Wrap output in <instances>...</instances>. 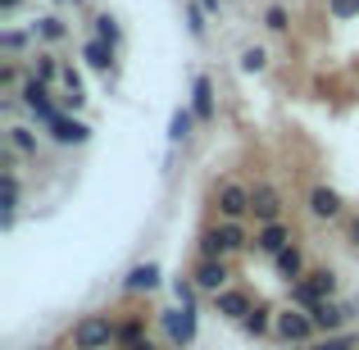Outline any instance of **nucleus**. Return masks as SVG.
I'll return each mask as SVG.
<instances>
[{
    "instance_id": "c9c22d12",
    "label": "nucleus",
    "mask_w": 359,
    "mask_h": 350,
    "mask_svg": "<svg viewBox=\"0 0 359 350\" xmlns=\"http://www.w3.org/2000/svg\"><path fill=\"white\" fill-rule=\"evenodd\" d=\"M196 5H201L210 18H219V14H223V0H196Z\"/></svg>"
},
{
    "instance_id": "20e7f679",
    "label": "nucleus",
    "mask_w": 359,
    "mask_h": 350,
    "mask_svg": "<svg viewBox=\"0 0 359 350\" xmlns=\"http://www.w3.org/2000/svg\"><path fill=\"white\" fill-rule=\"evenodd\" d=\"M214 210H219V219L245 223L250 219V187L237 182V177H223V182L214 187Z\"/></svg>"
},
{
    "instance_id": "1a4fd4ad",
    "label": "nucleus",
    "mask_w": 359,
    "mask_h": 350,
    "mask_svg": "<svg viewBox=\"0 0 359 350\" xmlns=\"http://www.w3.org/2000/svg\"><path fill=\"white\" fill-rule=\"evenodd\" d=\"M191 282H196L201 291H210V296L228 291V282H232L228 260H201V264H196V273H191Z\"/></svg>"
},
{
    "instance_id": "a211bd4d",
    "label": "nucleus",
    "mask_w": 359,
    "mask_h": 350,
    "mask_svg": "<svg viewBox=\"0 0 359 350\" xmlns=\"http://www.w3.org/2000/svg\"><path fill=\"white\" fill-rule=\"evenodd\" d=\"M5 146L14 150V155H23V159H36V155H41V137H36L32 128H23V123L5 128Z\"/></svg>"
},
{
    "instance_id": "f257e3e1",
    "label": "nucleus",
    "mask_w": 359,
    "mask_h": 350,
    "mask_svg": "<svg viewBox=\"0 0 359 350\" xmlns=\"http://www.w3.org/2000/svg\"><path fill=\"white\" fill-rule=\"evenodd\" d=\"M73 350H109L118 346V323L109 314H82L78 323H73Z\"/></svg>"
},
{
    "instance_id": "c756f323",
    "label": "nucleus",
    "mask_w": 359,
    "mask_h": 350,
    "mask_svg": "<svg viewBox=\"0 0 359 350\" xmlns=\"http://www.w3.org/2000/svg\"><path fill=\"white\" fill-rule=\"evenodd\" d=\"M355 346H359V337H355V332H337V337H318V342L296 346V350H355Z\"/></svg>"
},
{
    "instance_id": "a878e982",
    "label": "nucleus",
    "mask_w": 359,
    "mask_h": 350,
    "mask_svg": "<svg viewBox=\"0 0 359 350\" xmlns=\"http://www.w3.org/2000/svg\"><path fill=\"white\" fill-rule=\"evenodd\" d=\"M32 41H36L32 27H27V32H23V27H5V32H0V51H5V55H23Z\"/></svg>"
},
{
    "instance_id": "f704fd0d",
    "label": "nucleus",
    "mask_w": 359,
    "mask_h": 350,
    "mask_svg": "<svg viewBox=\"0 0 359 350\" xmlns=\"http://www.w3.org/2000/svg\"><path fill=\"white\" fill-rule=\"evenodd\" d=\"M196 250H201V260H223V250H219V236H214V228H205V232H201V245H196Z\"/></svg>"
},
{
    "instance_id": "e433bc0d",
    "label": "nucleus",
    "mask_w": 359,
    "mask_h": 350,
    "mask_svg": "<svg viewBox=\"0 0 359 350\" xmlns=\"http://www.w3.org/2000/svg\"><path fill=\"white\" fill-rule=\"evenodd\" d=\"M346 236H351V245H359V219L346 223Z\"/></svg>"
},
{
    "instance_id": "6ab92c4d",
    "label": "nucleus",
    "mask_w": 359,
    "mask_h": 350,
    "mask_svg": "<svg viewBox=\"0 0 359 350\" xmlns=\"http://www.w3.org/2000/svg\"><path fill=\"white\" fill-rule=\"evenodd\" d=\"M155 287H159V264L155 260L128 269V278H123V291H128V296H141V291H155Z\"/></svg>"
},
{
    "instance_id": "ddd939ff",
    "label": "nucleus",
    "mask_w": 359,
    "mask_h": 350,
    "mask_svg": "<svg viewBox=\"0 0 359 350\" xmlns=\"http://www.w3.org/2000/svg\"><path fill=\"white\" fill-rule=\"evenodd\" d=\"M214 236H219L223 260H228V255H241V250H250V245H255V236L245 232V223H232V219H219V223H214Z\"/></svg>"
},
{
    "instance_id": "b1692460",
    "label": "nucleus",
    "mask_w": 359,
    "mask_h": 350,
    "mask_svg": "<svg viewBox=\"0 0 359 350\" xmlns=\"http://www.w3.org/2000/svg\"><path fill=\"white\" fill-rule=\"evenodd\" d=\"M305 282L318 291V300H337V287H341L332 269H309V273H305Z\"/></svg>"
},
{
    "instance_id": "7ed1b4c3",
    "label": "nucleus",
    "mask_w": 359,
    "mask_h": 350,
    "mask_svg": "<svg viewBox=\"0 0 359 350\" xmlns=\"http://www.w3.org/2000/svg\"><path fill=\"white\" fill-rule=\"evenodd\" d=\"M273 337H278V342H287L291 350H296V346H309V342H314V337H318V328H314V318H309V309L287 305V309H278Z\"/></svg>"
},
{
    "instance_id": "f8f14e48",
    "label": "nucleus",
    "mask_w": 359,
    "mask_h": 350,
    "mask_svg": "<svg viewBox=\"0 0 359 350\" xmlns=\"http://www.w3.org/2000/svg\"><path fill=\"white\" fill-rule=\"evenodd\" d=\"M114 60H118V51L109 41H100V36H87V41H82V64H87L91 73L114 78Z\"/></svg>"
},
{
    "instance_id": "72a5a7b5",
    "label": "nucleus",
    "mask_w": 359,
    "mask_h": 350,
    "mask_svg": "<svg viewBox=\"0 0 359 350\" xmlns=\"http://www.w3.org/2000/svg\"><path fill=\"white\" fill-rule=\"evenodd\" d=\"M173 296H177V305L196 309V296H201V287H196L191 278H173Z\"/></svg>"
},
{
    "instance_id": "5701e85b",
    "label": "nucleus",
    "mask_w": 359,
    "mask_h": 350,
    "mask_svg": "<svg viewBox=\"0 0 359 350\" xmlns=\"http://www.w3.org/2000/svg\"><path fill=\"white\" fill-rule=\"evenodd\" d=\"M64 69H69V64H60V60H55L50 51H41V55L32 60V78H41L46 87H55V82H64Z\"/></svg>"
},
{
    "instance_id": "c85d7f7f",
    "label": "nucleus",
    "mask_w": 359,
    "mask_h": 350,
    "mask_svg": "<svg viewBox=\"0 0 359 350\" xmlns=\"http://www.w3.org/2000/svg\"><path fill=\"white\" fill-rule=\"evenodd\" d=\"M237 69L250 73V78H255V73H264V69H269V51H264V46H245L241 60H237Z\"/></svg>"
},
{
    "instance_id": "6e6552de",
    "label": "nucleus",
    "mask_w": 359,
    "mask_h": 350,
    "mask_svg": "<svg viewBox=\"0 0 359 350\" xmlns=\"http://www.w3.org/2000/svg\"><path fill=\"white\" fill-rule=\"evenodd\" d=\"M309 318H314V328L323 337H337V332H346V323H351V309H346L341 300H318V305L309 309Z\"/></svg>"
},
{
    "instance_id": "9b49d317",
    "label": "nucleus",
    "mask_w": 359,
    "mask_h": 350,
    "mask_svg": "<svg viewBox=\"0 0 359 350\" xmlns=\"http://www.w3.org/2000/svg\"><path fill=\"white\" fill-rule=\"evenodd\" d=\"M305 205H309V214H314V219H341V214H346V201H341V191H332L327 182L309 187Z\"/></svg>"
},
{
    "instance_id": "58836bf2",
    "label": "nucleus",
    "mask_w": 359,
    "mask_h": 350,
    "mask_svg": "<svg viewBox=\"0 0 359 350\" xmlns=\"http://www.w3.org/2000/svg\"><path fill=\"white\" fill-rule=\"evenodd\" d=\"M132 350H155V342H141V346H132Z\"/></svg>"
},
{
    "instance_id": "7c9ffc66",
    "label": "nucleus",
    "mask_w": 359,
    "mask_h": 350,
    "mask_svg": "<svg viewBox=\"0 0 359 350\" xmlns=\"http://www.w3.org/2000/svg\"><path fill=\"white\" fill-rule=\"evenodd\" d=\"M291 305H296V309H314V305H318V291L309 287L305 278H300V282H291Z\"/></svg>"
},
{
    "instance_id": "9d476101",
    "label": "nucleus",
    "mask_w": 359,
    "mask_h": 350,
    "mask_svg": "<svg viewBox=\"0 0 359 350\" xmlns=\"http://www.w3.org/2000/svg\"><path fill=\"white\" fill-rule=\"evenodd\" d=\"M191 109H196L201 123L219 119V96H214V78H210V73H196V78H191Z\"/></svg>"
},
{
    "instance_id": "2f4dec72",
    "label": "nucleus",
    "mask_w": 359,
    "mask_h": 350,
    "mask_svg": "<svg viewBox=\"0 0 359 350\" xmlns=\"http://www.w3.org/2000/svg\"><path fill=\"white\" fill-rule=\"evenodd\" d=\"M327 18L332 23H351V18H359V0H327Z\"/></svg>"
},
{
    "instance_id": "f03ea898",
    "label": "nucleus",
    "mask_w": 359,
    "mask_h": 350,
    "mask_svg": "<svg viewBox=\"0 0 359 350\" xmlns=\"http://www.w3.org/2000/svg\"><path fill=\"white\" fill-rule=\"evenodd\" d=\"M18 105L32 114V123H41V128H50V123H60V119H64V105L50 96V87H46L41 78H32V73H27L23 91H18Z\"/></svg>"
},
{
    "instance_id": "4c0bfd02",
    "label": "nucleus",
    "mask_w": 359,
    "mask_h": 350,
    "mask_svg": "<svg viewBox=\"0 0 359 350\" xmlns=\"http://www.w3.org/2000/svg\"><path fill=\"white\" fill-rule=\"evenodd\" d=\"M18 5H23V0H0V14H14Z\"/></svg>"
},
{
    "instance_id": "cd10ccee",
    "label": "nucleus",
    "mask_w": 359,
    "mask_h": 350,
    "mask_svg": "<svg viewBox=\"0 0 359 350\" xmlns=\"http://www.w3.org/2000/svg\"><path fill=\"white\" fill-rule=\"evenodd\" d=\"M264 27H269V32H291V9L287 5H282V0H273V5L269 9H264Z\"/></svg>"
},
{
    "instance_id": "f3484780",
    "label": "nucleus",
    "mask_w": 359,
    "mask_h": 350,
    "mask_svg": "<svg viewBox=\"0 0 359 350\" xmlns=\"http://www.w3.org/2000/svg\"><path fill=\"white\" fill-rule=\"evenodd\" d=\"M273 269H278V278L287 282V287H291V282H300V278L309 273V264H305V250H300V245H287V250H282L278 260H273Z\"/></svg>"
},
{
    "instance_id": "39448f33",
    "label": "nucleus",
    "mask_w": 359,
    "mask_h": 350,
    "mask_svg": "<svg viewBox=\"0 0 359 350\" xmlns=\"http://www.w3.org/2000/svg\"><path fill=\"white\" fill-rule=\"evenodd\" d=\"M282 191L273 182H255L250 187V219H255V228H264V223H282Z\"/></svg>"
},
{
    "instance_id": "473e14b6",
    "label": "nucleus",
    "mask_w": 359,
    "mask_h": 350,
    "mask_svg": "<svg viewBox=\"0 0 359 350\" xmlns=\"http://www.w3.org/2000/svg\"><path fill=\"white\" fill-rule=\"evenodd\" d=\"M23 73H18V64H5V69H0V91H5V96H18V91H23Z\"/></svg>"
},
{
    "instance_id": "4468645a",
    "label": "nucleus",
    "mask_w": 359,
    "mask_h": 350,
    "mask_svg": "<svg viewBox=\"0 0 359 350\" xmlns=\"http://www.w3.org/2000/svg\"><path fill=\"white\" fill-rule=\"evenodd\" d=\"M46 132H50L55 146H87V141H91V123L87 119H73V114H64L60 123H50Z\"/></svg>"
},
{
    "instance_id": "393cba45",
    "label": "nucleus",
    "mask_w": 359,
    "mask_h": 350,
    "mask_svg": "<svg viewBox=\"0 0 359 350\" xmlns=\"http://www.w3.org/2000/svg\"><path fill=\"white\" fill-rule=\"evenodd\" d=\"M182 18H187V32L196 36V41H205L210 36V14H205L196 0H187V9H182Z\"/></svg>"
},
{
    "instance_id": "aec40b11",
    "label": "nucleus",
    "mask_w": 359,
    "mask_h": 350,
    "mask_svg": "<svg viewBox=\"0 0 359 350\" xmlns=\"http://www.w3.org/2000/svg\"><path fill=\"white\" fill-rule=\"evenodd\" d=\"M32 36L46 46H60V41H69V23L60 14H41V18H32Z\"/></svg>"
},
{
    "instance_id": "412c9836",
    "label": "nucleus",
    "mask_w": 359,
    "mask_h": 350,
    "mask_svg": "<svg viewBox=\"0 0 359 350\" xmlns=\"http://www.w3.org/2000/svg\"><path fill=\"white\" fill-rule=\"evenodd\" d=\"M273 323H278V309H269V305H255V309L241 318L237 328H241L245 337H255V342H259V337H269V332H273Z\"/></svg>"
},
{
    "instance_id": "0eeeda50",
    "label": "nucleus",
    "mask_w": 359,
    "mask_h": 350,
    "mask_svg": "<svg viewBox=\"0 0 359 350\" xmlns=\"http://www.w3.org/2000/svg\"><path fill=\"white\" fill-rule=\"evenodd\" d=\"M287 245H296V232H291V223H264V228H255V250H259V255L278 260Z\"/></svg>"
},
{
    "instance_id": "bb28decb",
    "label": "nucleus",
    "mask_w": 359,
    "mask_h": 350,
    "mask_svg": "<svg viewBox=\"0 0 359 350\" xmlns=\"http://www.w3.org/2000/svg\"><path fill=\"white\" fill-rule=\"evenodd\" d=\"M141 342H150V337H146V323H141L137 314L123 318V323H118V346H123V350H132V346H141Z\"/></svg>"
},
{
    "instance_id": "2eb2a0df",
    "label": "nucleus",
    "mask_w": 359,
    "mask_h": 350,
    "mask_svg": "<svg viewBox=\"0 0 359 350\" xmlns=\"http://www.w3.org/2000/svg\"><path fill=\"white\" fill-rule=\"evenodd\" d=\"M214 309H219L223 318H232V323H241V318L255 309V300H250V291L228 287V291H219V296H214Z\"/></svg>"
},
{
    "instance_id": "dca6fc26",
    "label": "nucleus",
    "mask_w": 359,
    "mask_h": 350,
    "mask_svg": "<svg viewBox=\"0 0 359 350\" xmlns=\"http://www.w3.org/2000/svg\"><path fill=\"white\" fill-rule=\"evenodd\" d=\"M196 128H201L196 109H191V105H177L173 119H168V146H187V141L196 137Z\"/></svg>"
},
{
    "instance_id": "ea45409f",
    "label": "nucleus",
    "mask_w": 359,
    "mask_h": 350,
    "mask_svg": "<svg viewBox=\"0 0 359 350\" xmlns=\"http://www.w3.org/2000/svg\"><path fill=\"white\" fill-rule=\"evenodd\" d=\"M55 5H64V0H55Z\"/></svg>"
},
{
    "instance_id": "423d86ee",
    "label": "nucleus",
    "mask_w": 359,
    "mask_h": 350,
    "mask_svg": "<svg viewBox=\"0 0 359 350\" xmlns=\"http://www.w3.org/2000/svg\"><path fill=\"white\" fill-rule=\"evenodd\" d=\"M159 323H164L168 342H173L177 350H187V346L196 342V309H187V305H177V309H164V314H159Z\"/></svg>"
},
{
    "instance_id": "4be33fe9",
    "label": "nucleus",
    "mask_w": 359,
    "mask_h": 350,
    "mask_svg": "<svg viewBox=\"0 0 359 350\" xmlns=\"http://www.w3.org/2000/svg\"><path fill=\"white\" fill-rule=\"evenodd\" d=\"M91 36H100V41H109L118 51L123 46V27H118V18L114 14H105V9H96V14H91Z\"/></svg>"
}]
</instances>
